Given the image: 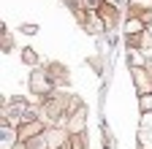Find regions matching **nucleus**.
Returning a JSON list of instances; mask_svg holds the SVG:
<instances>
[{
  "mask_svg": "<svg viewBox=\"0 0 152 149\" xmlns=\"http://www.w3.org/2000/svg\"><path fill=\"white\" fill-rule=\"evenodd\" d=\"M139 141L144 149H152V111H144L141 125H139Z\"/></svg>",
  "mask_w": 152,
  "mask_h": 149,
  "instance_id": "f257e3e1",
  "label": "nucleus"
},
{
  "mask_svg": "<svg viewBox=\"0 0 152 149\" xmlns=\"http://www.w3.org/2000/svg\"><path fill=\"white\" fill-rule=\"evenodd\" d=\"M133 84H136L139 95H149V92H152V79H149L147 71H141V65L133 68Z\"/></svg>",
  "mask_w": 152,
  "mask_h": 149,
  "instance_id": "f03ea898",
  "label": "nucleus"
},
{
  "mask_svg": "<svg viewBox=\"0 0 152 149\" xmlns=\"http://www.w3.org/2000/svg\"><path fill=\"white\" fill-rule=\"evenodd\" d=\"M30 89H33V92H38V95H46V92L52 89V79H46L44 73L38 71L35 76L30 79Z\"/></svg>",
  "mask_w": 152,
  "mask_h": 149,
  "instance_id": "7ed1b4c3",
  "label": "nucleus"
},
{
  "mask_svg": "<svg viewBox=\"0 0 152 149\" xmlns=\"http://www.w3.org/2000/svg\"><path fill=\"white\" fill-rule=\"evenodd\" d=\"M63 144H65V130H52L46 136V146L49 149H60Z\"/></svg>",
  "mask_w": 152,
  "mask_h": 149,
  "instance_id": "20e7f679",
  "label": "nucleus"
},
{
  "mask_svg": "<svg viewBox=\"0 0 152 149\" xmlns=\"http://www.w3.org/2000/svg\"><path fill=\"white\" fill-rule=\"evenodd\" d=\"M38 133H41V125H38V122H30V125H25L22 130H19V138H33V136H38Z\"/></svg>",
  "mask_w": 152,
  "mask_h": 149,
  "instance_id": "39448f33",
  "label": "nucleus"
},
{
  "mask_svg": "<svg viewBox=\"0 0 152 149\" xmlns=\"http://www.w3.org/2000/svg\"><path fill=\"white\" fill-rule=\"evenodd\" d=\"M144 19H130V22H125V33L128 35H133V33H144Z\"/></svg>",
  "mask_w": 152,
  "mask_h": 149,
  "instance_id": "423d86ee",
  "label": "nucleus"
},
{
  "mask_svg": "<svg viewBox=\"0 0 152 149\" xmlns=\"http://www.w3.org/2000/svg\"><path fill=\"white\" fill-rule=\"evenodd\" d=\"M14 125H8V130H6V125H3V149H11L14 146V130H11Z\"/></svg>",
  "mask_w": 152,
  "mask_h": 149,
  "instance_id": "0eeeda50",
  "label": "nucleus"
},
{
  "mask_svg": "<svg viewBox=\"0 0 152 149\" xmlns=\"http://www.w3.org/2000/svg\"><path fill=\"white\" fill-rule=\"evenodd\" d=\"M22 63H25V65H38V57H35L33 49H25V52H22Z\"/></svg>",
  "mask_w": 152,
  "mask_h": 149,
  "instance_id": "6e6552de",
  "label": "nucleus"
},
{
  "mask_svg": "<svg viewBox=\"0 0 152 149\" xmlns=\"http://www.w3.org/2000/svg\"><path fill=\"white\" fill-rule=\"evenodd\" d=\"M139 106H141V111H152V92H149V95H141Z\"/></svg>",
  "mask_w": 152,
  "mask_h": 149,
  "instance_id": "1a4fd4ad",
  "label": "nucleus"
},
{
  "mask_svg": "<svg viewBox=\"0 0 152 149\" xmlns=\"http://www.w3.org/2000/svg\"><path fill=\"white\" fill-rule=\"evenodd\" d=\"M84 6L87 8H95V6H98V0H84Z\"/></svg>",
  "mask_w": 152,
  "mask_h": 149,
  "instance_id": "9d476101",
  "label": "nucleus"
},
{
  "mask_svg": "<svg viewBox=\"0 0 152 149\" xmlns=\"http://www.w3.org/2000/svg\"><path fill=\"white\" fill-rule=\"evenodd\" d=\"M147 65H149V73H152V52H147Z\"/></svg>",
  "mask_w": 152,
  "mask_h": 149,
  "instance_id": "9b49d317",
  "label": "nucleus"
},
{
  "mask_svg": "<svg viewBox=\"0 0 152 149\" xmlns=\"http://www.w3.org/2000/svg\"><path fill=\"white\" fill-rule=\"evenodd\" d=\"M136 3H139V6H149V3H152V0H136Z\"/></svg>",
  "mask_w": 152,
  "mask_h": 149,
  "instance_id": "f8f14e48",
  "label": "nucleus"
},
{
  "mask_svg": "<svg viewBox=\"0 0 152 149\" xmlns=\"http://www.w3.org/2000/svg\"><path fill=\"white\" fill-rule=\"evenodd\" d=\"M106 3H111V6H120V3H122V0H106Z\"/></svg>",
  "mask_w": 152,
  "mask_h": 149,
  "instance_id": "ddd939ff",
  "label": "nucleus"
},
{
  "mask_svg": "<svg viewBox=\"0 0 152 149\" xmlns=\"http://www.w3.org/2000/svg\"><path fill=\"white\" fill-rule=\"evenodd\" d=\"M68 3H71V0H68Z\"/></svg>",
  "mask_w": 152,
  "mask_h": 149,
  "instance_id": "4468645a",
  "label": "nucleus"
}]
</instances>
